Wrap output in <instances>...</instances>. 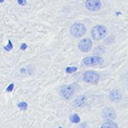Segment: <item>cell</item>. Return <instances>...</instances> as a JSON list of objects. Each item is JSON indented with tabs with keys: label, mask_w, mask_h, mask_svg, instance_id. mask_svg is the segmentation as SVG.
Instances as JSON below:
<instances>
[{
	"label": "cell",
	"mask_w": 128,
	"mask_h": 128,
	"mask_svg": "<svg viewBox=\"0 0 128 128\" xmlns=\"http://www.w3.org/2000/svg\"><path fill=\"white\" fill-rule=\"evenodd\" d=\"M108 33V29L105 26L97 25L91 28V35L94 41H101L105 37Z\"/></svg>",
	"instance_id": "obj_1"
},
{
	"label": "cell",
	"mask_w": 128,
	"mask_h": 128,
	"mask_svg": "<svg viewBox=\"0 0 128 128\" xmlns=\"http://www.w3.org/2000/svg\"><path fill=\"white\" fill-rule=\"evenodd\" d=\"M86 27L81 23H75L70 28V34L77 38L82 37L86 33Z\"/></svg>",
	"instance_id": "obj_2"
},
{
	"label": "cell",
	"mask_w": 128,
	"mask_h": 128,
	"mask_svg": "<svg viewBox=\"0 0 128 128\" xmlns=\"http://www.w3.org/2000/svg\"><path fill=\"white\" fill-rule=\"evenodd\" d=\"M82 79L86 83L97 84L100 81V75L95 71L88 70L83 73Z\"/></svg>",
	"instance_id": "obj_3"
},
{
	"label": "cell",
	"mask_w": 128,
	"mask_h": 128,
	"mask_svg": "<svg viewBox=\"0 0 128 128\" xmlns=\"http://www.w3.org/2000/svg\"><path fill=\"white\" fill-rule=\"evenodd\" d=\"M75 92L74 88L70 85H62L59 88V94L64 100H69L73 96Z\"/></svg>",
	"instance_id": "obj_4"
},
{
	"label": "cell",
	"mask_w": 128,
	"mask_h": 128,
	"mask_svg": "<svg viewBox=\"0 0 128 128\" xmlns=\"http://www.w3.org/2000/svg\"><path fill=\"white\" fill-rule=\"evenodd\" d=\"M103 59L97 55L88 56L82 60V64L85 66L89 67H94V66L101 65L103 63Z\"/></svg>",
	"instance_id": "obj_5"
},
{
	"label": "cell",
	"mask_w": 128,
	"mask_h": 128,
	"mask_svg": "<svg viewBox=\"0 0 128 128\" xmlns=\"http://www.w3.org/2000/svg\"><path fill=\"white\" fill-rule=\"evenodd\" d=\"M85 6L90 11H98L102 7L101 0H86Z\"/></svg>",
	"instance_id": "obj_6"
},
{
	"label": "cell",
	"mask_w": 128,
	"mask_h": 128,
	"mask_svg": "<svg viewBox=\"0 0 128 128\" xmlns=\"http://www.w3.org/2000/svg\"><path fill=\"white\" fill-rule=\"evenodd\" d=\"M117 116L115 109L112 107H106L101 111V117L106 120H114Z\"/></svg>",
	"instance_id": "obj_7"
},
{
	"label": "cell",
	"mask_w": 128,
	"mask_h": 128,
	"mask_svg": "<svg viewBox=\"0 0 128 128\" xmlns=\"http://www.w3.org/2000/svg\"><path fill=\"white\" fill-rule=\"evenodd\" d=\"M93 46V43L91 39L89 38H85L80 41L79 43V49L82 53H88L91 50Z\"/></svg>",
	"instance_id": "obj_8"
},
{
	"label": "cell",
	"mask_w": 128,
	"mask_h": 128,
	"mask_svg": "<svg viewBox=\"0 0 128 128\" xmlns=\"http://www.w3.org/2000/svg\"><path fill=\"white\" fill-rule=\"evenodd\" d=\"M122 93L120 90L118 89H113L110 91V95H109V97H110V100L111 101L114 102V103H118L120 102L122 100Z\"/></svg>",
	"instance_id": "obj_9"
},
{
	"label": "cell",
	"mask_w": 128,
	"mask_h": 128,
	"mask_svg": "<svg viewBox=\"0 0 128 128\" xmlns=\"http://www.w3.org/2000/svg\"><path fill=\"white\" fill-rule=\"evenodd\" d=\"M86 99L87 98L85 95H78L73 100V106L77 108L82 107L85 104V103H86Z\"/></svg>",
	"instance_id": "obj_10"
},
{
	"label": "cell",
	"mask_w": 128,
	"mask_h": 128,
	"mask_svg": "<svg viewBox=\"0 0 128 128\" xmlns=\"http://www.w3.org/2000/svg\"><path fill=\"white\" fill-rule=\"evenodd\" d=\"M101 128H118V126L115 122L111 120H108L103 123L101 126Z\"/></svg>",
	"instance_id": "obj_11"
},
{
	"label": "cell",
	"mask_w": 128,
	"mask_h": 128,
	"mask_svg": "<svg viewBox=\"0 0 128 128\" xmlns=\"http://www.w3.org/2000/svg\"><path fill=\"white\" fill-rule=\"evenodd\" d=\"M70 121L72 123H75V124H78L80 122V118L77 115V114H73L70 117Z\"/></svg>",
	"instance_id": "obj_12"
},
{
	"label": "cell",
	"mask_w": 128,
	"mask_h": 128,
	"mask_svg": "<svg viewBox=\"0 0 128 128\" xmlns=\"http://www.w3.org/2000/svg\"><path fill=\"white\" fill-rule=\"evenodd\" d=\"M18 107L21 111H26L28 108V104L26 102H20L18 104Z\"/></svg>",
	"instance_id": "obj_13"
},
{
	"label": "cell",
	"mask_w": 128,
	"mask_h": 128,
	"mask_svg": "<svg viewBox=\"0 0 128 128\" xmlns=\"http://www.w3.org/2000/svg\"><path fill=\"white\" fill-rule=\"evenodd\" d=\"M77 67H68L66 68V73H75L76 71L77 70Z\"/></svg>",
	"instance_id": "obj_14"
},
{
	"label": "cell",
	"mask_w": 128,
	"mask_h": 128,
	"mask_svg": "<svg viewBox=\"0 0 128 128\" xmlns=\"http://www.w3.org/2000/svg\"><path fill=\"white\" fill-rule=\"evenodd\" d=\"M4 49H5V50H6V51H8V52L11 51V50L13 49V44H12L11 40H8V44L7 46H4Z\"/></svg>",
	"instance_id": "obj_15"
},
{
	"label": "cell",
	"mask_w": 128,
	"mask_h": 128,
	"mask_svg": "<svg viewBox=\"0 0 128 128\" xmlns=\"http://www.w3.org/2000/svg\"><path fill=\"white\" fill-rule=\"evenodd\" d=\"M14 83H11L8 85V87L6 88V91L7 92H11L13 90H14Z\"/></svg>",
	"instance_id": "obj_16"
},
{
	"label": "cell",
	"mask_w": 128,
	"mask_h": 128,
	"mask_svg": "<svg viewBox=\"0 0 128 128\" xmlns=\"http://www.w3.org/2000/svg\"><path fill=\"white\" fill-rule=\"evenodd\" d=\"M77 128H90V127L86 122H83L82 124H80V125H79Z\"/></svg>",
	"instance_id": "obj_17"
},
{
	"label": "cell",
	"mask_w": 128,
	"mask_h": 128,
	"mask_svg": "<svg viewBox=\"0 0 128 128\" xmlns=\"http://www.w3.org/2000/svg\"><path fill=\"white\" fill-rule=\"evenodd\" d=\"M17 2L19 5H25L26 4V0H17Z\"/></svg>",
	"instance_id": "obj_18"
},
{
	"label": "cell",
	"mask_w": 128,
	"mask_h": 128,
	"mask_svg": "<svg viewBox=\"0 0 128 128\" xmlns=\"http://www.w3.org/2000/svg\"><path fill=\"white\" fill-rule=\"evenodd\" d=\"M28 47V46H27V44H26V43H23V44L21 45V46H20V50H25L26 48Z\"/></svg>",
	"instance_id": "obj_19"
},
{
	"label": "cell",
	"mask_w": 128,
	"mask_h": 128,
	"mask_svg": "<svg viewBox=\"0 0 128 128\" xmlns=\"http://www.w3.org/2000/svg\"><path fill=\"white\" fill-rule=\"evenodd\" d=\"M5 2V0H0V2H1V3H3Z\"/></svg>",
	"instance_id": "obj_20"
},
{
	"label": "cell",
	"mask_w": 128,
	"mask_h": 128,
	"mask_svg": "<svg viewBox=\"0 0 128 128\" xmlns=\"http://www.w3.org/2000/svg\"><path fill=\"white\" fill-rule=\"evenodd\" d=\"M59 128H61V127H59Z\"/></svg>",
	"instance_id": "obj_21"
}]
</instances>
